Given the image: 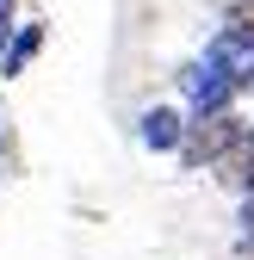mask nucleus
Segmentation results:
<instances>
[{"label": "nucleus", "instance_id": "423d86ee", "mask_svg": "<svg viewBox=\"0 0 254 260\" xmlns=\"http://www.w3.org/2000/svg\"><path fill=\"white\" fill-rule=\"evenodd\" d=\"M211 174H217V186H224V192H236V199H242V192H254V124L242 130V143L217 161Z\"/></svg>", "mask_w": 254, "mask_h": 260}, {"label": "nucleus", "instance_id": "9d476101", "mask_svg": "<svg viewBox=\"0 0 254 260\" xmlns=\"http://www.w3.org/2000/svg\"><path fill=\"white\" fill-rule=\"evenodd\" d=\"M0 19H19V0H0Z\"/></svg>", "mask_w": 254, "mask_h": 260}, {"label": "nucleus", "instance_id": "1a4fd4ad", "mask_svg": "<svg viewBox=\"0 0 254 260\" xmlns=\"http://www.w3.org/2000/svg\"><path fill=\"white\" fill-rule=\"evenodd\" d=\"M13 25L19 19H0V56H7V44H13Z\"/></svg>", "mask_w": 254, "mask_h": 260}, {"label": "nucleus", "instance_id": "20e7f679", "mask_svg": "<svg viewBox=\"0 0 254 260\" xmlns=\"http://www.w3.org/2000/svg\"><path fill=\"white\" fill-rule=\"evenodd\" d=\"M137 143L149 155H180V143H186V106H149L137 118Z\"/></svg>", "mask_w": 254, "mask_h": 260}, {"label": "nucleus", "instance_id": "f03ea898", "mask_svg": "<svg viewBox=\"0 0 254 260\" xmlns=\"http://www.w3.org/2000/svg\"><path fill=\"white\" fill-rule=\"evenodd\" d=\"M180 100H186V118H205V112H230L242 93H236V81L217 69V62H205V56H193V62H180Z\"/></svg>", "mask_w": 254, "mask_h": 260}, {"label": "nucleus", "instance_id": "7ed1b4c3", "mask_svg": "<svg viewBox=\"0 0 254 260\" xmlns=\"http://www.w3.org/2000/svg\"><path fill=\"white\" fill-rule=\"evenodd\" d=\"M199 56L217 62V69L236 81V93H254V31H242V25H217L211 38H205Z\"/></svg>", "mask_w": 254, "mask_h": 260}, {"label": "nucleus", "instance_id": "0eeeda50", "mask_svg": "<svg viewBox=\"0 0 254 260\" xmlns=\"http://www.w3.org/2000/svg\"><path fill=\"white\" fill-rule=\"evenodd\" d=\"M236 260H254V192H242L236 211Z\"/></svg>", "mask_w": 254, "mask_h": 260}, {"label": "nucleus", "instance_id": "39448f33", "mask_svg": "<svg viewBox=\"0 0 254 260\" xmlns=\"http://www.w3.org/2000/svg\"><path fill=\"white\" fill-rule=\"evenodd\" d=\"M44 38H50V31H44V19H19V25H13V44H7V56H0V75H7V81H19L31 62H38Z\"/></svg>", "mask_w": 254, "mask_h": 260}, {"label": "nucleus", "instance_id": "6e6552de", "mask_svg": "<svg viewBox=\"0 0 254 260\" xmlns=\"http://www.w3.org/2000/svg\"><path fill=\"white\" fill-rule=\"evenodd\" d=\"M224 25H242V31H254V0H230V7H224Z\"/></svg>", "mask_w": 254, "mask_h": 260}, {"label": "nucleus", "instance_id": "f257e3e1", "mask_svg": "<svg viewBox=\"0 0 254 260\" xmlns=\"http://www.w3.org/2000/svg\"><path fill=\"white\" fill-rule=\"evenodd\" d=\"M248 118L230 106V112H205V118H186V143H180V168L199 174V168H217L236 143H242Z\"/></svg>", "mask_w": 254, "mask_h": 260}]
</instances>
